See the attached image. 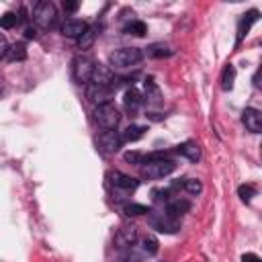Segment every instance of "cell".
Instances as JSON below:
<instances>
[{
    "mask_svg": "<svg viewBox=\"0 0 262 262\" xmlns=\"http://www.w3.org/2000/svg\"><path fill=\"white\" fill-rule=\"evenodd\" d=\"M143 86H145V96H147V100L154 102V104H158V102H160V90H158L154 78H147V80L143 82Z\"/></svg>",
    "mask_w": 262,
    "mask_h": 262,
    "instance_id": "cell-25",
    "label": "cell"
},
{
    "mask_svg": "<svg viewBox=\"0 0 262 262\" xmlns=\"http://www.w3.org/2000/svg\"><path fill=\"white\" fill-rule=\"evenodd\" d=\"M242 123L246 125V129L248 131H252V133H260L262 131V115H260V111L258 108H246L244 113H242Z\"/></svg>",
    "mask_w": 262,
    "mask_h": 262,
    "instance_id": "cell-12",
    "label": "cell"
},
{
    "mask_svg": "<svg viewBox=\"0 0 262 262\" xmlns=\"http://www.w3.org/2000/svg\"><path fill=\"white\" fill-rule=\"evenodd\" d=\"M176 170L174 160L164 158V151H154L149 156H145V160L141 162V176L147 180H160L170 176Z\"/></svg>",
    "mask_w": 262,
    "mask_h": 262,
    "instance_id": "cell-1",
    "label": "cell"
},
{
    "mask_svg": "<svg viewBox=\"0 0 262 262\" xmlns=\"http://www.w3.org/2000/svg\"><path fill=\"white\" fill-rule=\"evenodd\" d=\"M258 16H260V12H258L256 8H252V10H248L246 14H242V18H239V23H237V39H235V45H239L242 39L250 33V29H252V25L258 20Z\"/></svg>",
    "mask_w": 262,
    "mask_h": 262,
    "instance_id": "cell-11",
    "label": "cell"
},
{
    "mask_svg": "<svg viewBox=\"0 0 262 262\" xmlns=\"http://www.w3.org/2000/svg\"><path fill=\"white\" fill-rule=\"evenodd\" d=\"M145 127L143 125H129L125 131H123V141H137V139H141L143 135H145Z\"/></svg>",
    "mask_w": 262,
    "mask_h": 262,
    "instance_id": "cell-21",
    "label": "cell"
},
{
    "mask_svg": "<svg viewBox=\"0 0 262 262\" xmlns=\"http://www.w3.org/2000/svg\"><path fill=\"white\" fill-rule=\"evenodd\" d=\"M78 2H74V0H63V10L66 12H76L78 10Z\"/></svg>",
    "mask_w": 262,
    "mask_h": 262,
    "instance_id": "cell-32",
    "label": "cell"
},
{
    "mask_svg": "<svg viewBox=\"0 0 262 262\" xmlns=\"http://www.w3.org/2000/svg\"><path fill=\"white\" fill-rule=\"evenodd\" d=\"M125 162H129V164H141L143 162V156L139 154V151H125Z\"/></svg>",
    "mask_w": 262,
    "mask_h": 262,
    "instance_id": "cell-30",
    "label": "cell"
},
{
    "mask_svg": "<svg viewBox=\"0 0 262 262\" xmlns=\"http://www.w3.org/2000/svg\"><path fill=\"white\" fill-rule=\"evenodd\" d=\"M33 18L37 23V27L41 29H51L57 23V8L53 2H37L33 8Z\"/></svg>",
    "mask_w": 262,
    "mask_h": 262,
    "instance_id": "cell-4",
    "label": "cell"
},
{
    "mask_svg": "<svg viewBox=\"0 0 262 262\" xmlns=\"http://www.w3.org/2000/svg\"><path fill=\"white\" fill-rule=\"evenodd\" d=\"M88 29V25L80 18H68L63 25H61V33L70 39H80L84 35V31Z\"/></svg>",
    "mask_w": 262,
    "mask_h": 262,
    "instance_id": "cell-13",
    "label": "cell"
},
{
    "mask_svg": "<svg viewBox=\"0 0 262 262\" xmlns=\"http://www.w3.org/2000/svg\"><path fill=\"white\" fill-rule=\"evenodd\" d=\"M137 242V227L135 225H123L117 229L115 233V246L121 250H127L131 246H135Z\"/></svg>",
    "mask_w": 262,
    "mask_h": 262,
    "instance_id": "cell-9",
    "label": "cell"
},
{
    "mask_svg": "<svg viewBox=\"0 0 262 262\" xmlns=\"http://www.w3.org/2000/svg\"><path fill=\"white\" fill-rule=\"evenodd\" d=\"M168 213V217H172V219H180L184 213H188L190 211V203L186 201V199H176V201H170L168 203V209H166Z\"/></svg>",
    "mask_w": 262,
    "mask_h": 262,
    "instance_id": "cell-16",
    "label": "cell"
},
{
    "mask_svg": "<svg viewBox=\"0 0 262 262\" xmlns=\"http://www.w3.org/2000/svg\"><path fill=\"white\" fill-rule=\"evenodd\" d=\"M92 84L96 86H102V88H108L113 92V84H115V74L108 66H94V74H92Z\"/></svg>",
    "mask_w": 262,
    "mask_h": 262,
    "instance_id": "cell-10",
    "label": "cell"
},
{
    "mask_svg": "<svg viewBox=\"0 0 262 262\" xmlns=\"http://www.w3.org/2000/svg\"><path fill=\"white\" fill-rule=\"evenodd\" d=\"M158 248H160V244H158V239H156L154 235H145V237L141 239V252H143V254L154 256V254H158Z\"/></svg>",
    "mask_w": 262,
    "mask_h": 262,
    "instance_id": "cell-26",
    "label": "cell"
},
{
    "mask_svg": "<svg viewBox=\"0 0 262 262\" xmlns=\"http://www.w3.org/2000/svg\"><path fill=\"white\" fill-rule=\"evenodd\" d=\"M25 37L27 39H35L37 37V27H27L25 29Z\"/></svg>",
    "mask_w": 262,
    "mask_h": 262,
    "instance_id": "cell-35",
    "label": "cell"
},
{
    "mask_svg": "<svg viewBox=\"0 0 262 262\" xmlns=\"http://www.w3.org/2000/svg\"><path fill=\"white\" fill-rule=\"evenodd\" d=\"M92 117H94V123L100 125L102 129H115L119 125V121H121L119 108L115 104H111V102H104V104L94 106Z\"/></svg>",
    "mask_w": 262,
    "mask_h": 262,
    "instance_id": "cell-3",
    "label": "cell"
},
{
    "mask_svg": "<svg viewBox=\"0 0 262 262\" xmlns=\"http://www.w3.org/2000/svg\"><path fill=\"white\" fill-rule=\"evenodd\" d=\"M108 178H111V184H113V188H115L117 192H125V194H127V192L135 190V188L139 186V180H135L133 176L123 174V172H119V170L111 172Z\"/></svg>",
    "mask_w": 262,
    "mask_h": 262,
    "instance_id": "cell-7",
    "label": "cell"
},
{
    "mask_svg": "<svg viewBox=\"0 0 262 262\" xmlns=\"http://www.w3.org/2000/svg\"><path fill=\"white\" fill-rule=\"evenodd\" d=\"M98 35H100V25H90L84 31V35L78 39V49H90Z\"/></svg>",
    "mask_w": 262,
    "mask_h": 262,
    "instance_id": "cell-17",
    "label": "cell"
},
{
    "mask_svg": "<svg viewBox=\"0 0 262 262\" xmlns=\"http://www.w3.org/2000/svg\"><path fill=\"white\" fill-rule=\"evenodd\" d=\"M86 98L98 106V104L108 102V98H111V90H108V88H102V86H96V84L90 82L88 88H86Z\"/></svg>",
    "mask_w": 262,
    "mask_h": 262,
    "instance_id": "cell-14",
    "label": "cell"
},
{
    "mask_svg": "<svg viewBox=\"0 0 262 262\" xmlns=\"http://www.w3.org/2000/svg\"><path fill=\"white\" fill-rule=\"evenodd\" d=\"M94 74V61L88 57H76L72 61V76L78 84H90Z\"/></svg>",
    "mask_w": 262,
    "mask_h": 262,
    "instance_id": "cell-5",
    "label": "cell"
},
{
    "mask_svg": "<svg viewBox=\"0 0 262 262\" xmlns=\"http://www.w3.org/2000/svg\"><path fill=\"white\" fill-rule=\"evenodd\" d=\"M151 194H154V201H156V203H164V201H168V196H170V192H168V190H162V188H156Z\"/></svg>",
    "mask_w": 262,
    "mask_h": 262,
    "instance_id": "cell-31",
    "label": "cell"
},
{
    "mask_svg": "<svg viewBox=\"0 0 262 262\" xmlns=\"http://www.w3.org/2000/svg\"><path fill=\"white\" fill-rule=\"evenodd\" d=\"M233 82H235V68L231 63H227L223 68V72H221V88L223 90H231Z\"/></svg>",
    "mask_w": 262,
    "mask_h": 262,
    "instance_id": "cell-22",
    "label": "cell"
},
{
    "mask_svg": "<svg viewBox=\"0 0 262 262\" xmlns=\"http://www.w3.org/2000/svg\"><path fill=\"white\" fill-rule=\"evenodd\" d=\"M242 262H262V260H260L256 254L248 252V254H244V256H242Z\"/></svg>",
    "mask_w": 262,
    "mask_h": 262,
    "instance_id": "cell-34",
    "label": "cell"
},
{
    "mask_svg": "<svg viewBox=\"0 0 262 262\" xmlns=\"http://www.w3.org/2000/svg\"><path fill=\"white\" fill-rule=\"evenodd\" d=\"M123 211H125L127 217H139V215L149 213V209H147L145 205H141V203H127Z\"/></svg>",
    "mask_w": 262,
    "mask_h": 262,
    "instance_id": "cell-27",
    "label": "cell"
},
{
    "mask_svg": "<svg viewBox=\"0 0 262 262\" xmlns=\"http://www.w3.org/2000/svg\"><path fill=\"white\" fill-rule=\"evenodd\" d=\"M149 217H147V223L156 229V231H162V233H174V231H178L180 229V221L178 219H172V217H168V215H164V213H147Z\"/></svg>",
    "mask_w": 262,
    "mask_h": 262,
    "instance_id": "cell-6",
    "label": "cell"
},
{
    "mask_svg": "<svg viewBox=\"0 0 262 262\" xmlns=\"http://www.w3.org/2000/svg\"><path fill=\"white\" fill-rule=\"evenodd\" d=\"M176 151H178L180 156H184L186 160H190V162H199V158H201V149H199V145H196L194 141H184V143H180Z\"/></svg>",
    "mask_w": 262,
    "mask_h": 262,
    "instance_id": "cell-18",
    "label": "cell"
},
{
    "mask_svg": "<svg viewBox=\"0 0 262 262\" xmlns=\"http://www.w3.org/2000/svg\"><path fill=\"white\" fill-rule=\"evenodd\" d=\"M6 59L8 61H25L27 59V47H25V43H12L8 47Z\"/></svg>",
    "mask_w": 262,
    "mask_h": 262,
    "instance_id": "cell-20",
    "label": "cell"
},
{
    "mask_svg": "<svg viewBox=\"0 0 262 262\" xmlns=\"http://www.w3.org/2000/svg\"><path fill=\"white\" fill-rule=\"evenodd\" d=\"M98 143H100L102 151H106V154H115V151L121 149L123 137H121L119 131H115V129H104V131L98 135Z\"/></svg>",
    "mask_w": 262,
    "mask_h": 262,
    "instance_id": "cell-8",
    "label": "cell"
},
{
    "mask_svg": "<svg viewBox=\"0 0 262 262\" xmlns=\"http://www.w3.org/2000/svg\"><path fill=\"white\" fill-rule=\"evenodd\" d=\"M143 57L141 49L139 47H121V49H115L111 55H108V61H111V70H125V68H131L135 63H139Z\"/></svg>",
    "mask_w": 262,
    "mask_h": 262,
    "instance_id": "cell-2",
    "label": "cell"
},
{
    "mask_svg": "<svg viewBox=\"0 0 262 262\" xmlns=\"http://www.w3.org/2000/svg\"><path fill=\"white\" fill-rule=\"evenodd\" d=\"M18 23H20V16L16 12H4L0 16V27L2 29H14Z\"/></svg>",
    "mask_w": 262,
    "mask_h": 262,
    "instance_id": "cell-28",
    "label": "cell"
},
{
    "mask_svg": "<svg viewBox=\"0 0 262 262\" xmlns=\"http://www.w3.org/2000/svg\"><path fill=\"white\" fill-rule=\"evenodd\" d=\"M147 55H151V57H170L172 49L166 43H151L147 47Z\"/></svg>",
    "mask_w": 262,
    "mask_h": 262,
    "instance_id": "cell-24",
    "label": "cell"
},
{
    "mask_svg": "<svg viewBox=\"0 0 262 262\" xmlns=\"http://www.w3.org/2000/svg\"><path fill=\"white\" fill-rule=\"evenodd\" d=\"M125 33H129V35H135V37H143V35L147 33V25H145L143 20H137V18H133L131 23H127V27H125Z\"/></svg>",
    "mask_w": 262,
    "mask_h": 262,
    "instance_id": "cell-23",
    "label": "cell"
},
{
    "mask_svg": "<svg viewBox=\"0 0 262 262\" xmlns=\"http://www.w3.org/2000/svg\"><path fill=\"white\" fill-rule=\"evenodd\" d=\"M237 194L244 203H248V201H252V196H256V186L254 184H242L237 188Z\"/></svg>",
    "mask_w": 262,
    "mask_h": 262,
    "instance_id": "cell-29",
    "label": "cell"
},
{
    "mask_svg": "<svg viewBox=\"0 0 262 262\" xmlns=\"http://www.w3.org/2000/svg\"><path fill=\"white\" fill-rule=\"evenodd\" d=\"M174 186H176V188H184V190L190 192V194H199V192L203 190V184H201V180H196V178H180L178 182H174Z\"/></svg>",
    "mask_w": 262,
    "mask_h": 262,
    "instance_id": "cell-19",
    "label": "cell"
},
{
    "mask_svg": "<svg viewBox=\"0 0 262 262\" xmlns=\"http://www.w3.org/2000/svg\"><path fill=\"white\" fill-rule=\"evenodd\" d=\"M141 102H143L141 92H139L137 88L129 86V88L125 90V94H123V104H125V108H127L129 113H137V108L141 106Z\"/></svg>",
    "mask_w": 262,
    "mask_h": 262,
    "instance_id": "cell-15",
    "label": "cell"
},
{
    "mask_svg": "<svg viewBox=\"0 0 262 262\" xmlns=\"http://www.w3.org/2000/svg\"><path fill=\"white\" fill-rule=\"evenodd\" d=\"M8 43H6V39H4V35H0V59L2 57H6V53H8Z\"/></svg>",
    "mask_w": 262,
    "mask_h": 262,
    "instance_id": "cell-33",
    "label": "cell"
}]
</instances>
